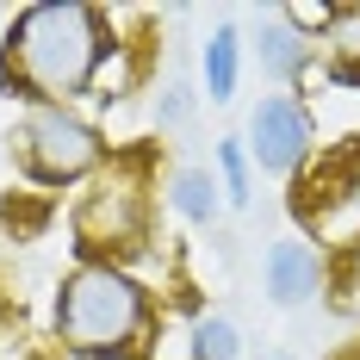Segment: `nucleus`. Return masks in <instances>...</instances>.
Instances as JSON below:
<instances>
[{
	"label": "nucleus",
	"instance_id": "obj_1",
	"mask_svg": "<svg viewBox=\"0 0 360 360\" xmlns=\"http://www.w3.org/2000/svg\"><path fill=\"white\" fill-rule=\"evenodd\" d=\"M112 56V19L81 0H44L25 6L0 50V87L32 100V106H63L87 94L94 69Z\"/></svg>",
	"mask_w": 360,
	"mask_h": 360
},
{
	"label": "nucleus",
	"instance_id": "obj_2",
	"mask_svg": "<svg viewBox=\"0 0 360 360\" xmlns=\"http://www.w3.org/2000/svg\"><path fill=\"white\" fill-rule=\"evenodd\" d=\"M143 286L112 261H81L56 292V342L69 354H124L143 335Z\"/></svg>",
	"mask_w": 360,
	"mask_h": 360
},
{
	"label": "nucleus",
	"instance_id": "obj_3",
	"mask_svg": "<svg viewBox=\"0 0 360 360\" xmlns=\"http://www.w3.org/2000/svg\"><path fill=\"white\" fill-rule=\"evenodd\" d=\"M13 155H19V168L44 186H69V180L94 174L100 168V131L69 106H32L19 118V131H13Z\"/></svg>",
	"mask_w": 360,
	"mask_h": 360
},
{
	"label": "nucleus",
	"instance_id": "obj_4",
	"mask_svg": "<svg viewBox=\"0 0 360 360\" xmlns=\"http://www.w3.org/2000/svg\"><path fill=\"white\" fill-rule=\"evenodd\" d=\"M143 186L131 174H106L81 205H75V243L87 255H131L143 249Z\"/></svg>",
	"mask_w": 360,
	"mask_h": 360
},
{
	"label": "nucleus",
	"instance_id": "obj_5",
	"mask_svg": "<svg viewBox=\"0 0 360 360\" xmlns=\"http://www.w3.org/2000/svg\"><path fill=\"white\" fill-rule=\"evenodd\" d=\"M249 162H261L267 174H292L311 155V112L298 106L292 94H267L249 112Z\"/></svg>",
	"mask_w": 360,
	"mask_h": 360
},
{
	"label": "nucleus",
	"instance_id": "obj_6",
	"mask_svg": "<svg viewBox=\"0 0 360 360\" xmlns=\"http://www.w3.org/2000/svg\"><path fill=\"white\" fill-rule=\"evenodd\" d=\"M323 292V255L311 243H274L267 249V298L274 304H311Z\"/></svg>",
	"mask_w": 360,
	"mask_h": 360
},
{
	"label": "nucleus",
	"instance_id": "obj_7",
	"mask_svg": "<svg viewBox=\"0 0 360 360\" xmlns=\"http://www.w3.org/2000/svg\"><path fill=\"white\" fill-rule=\"evenodd\" d=\"M255 56H261V69L274 75V81H298V75L311 69V37L274 6V13H261V25H255Z\"/></svg>",
	"mask_w": 360,
	"mask_h": 360
},
{
	"label": "nucleus",
	"instance_id": "obj_8",
	"mask_svg": "<svg viewBox=\"0 0 360 360\" xmlns=\"http://www.w3.org/2000/svg\"><path fill=\"white\" fill-rule=\"evenodd\" d=\"M236 63H243V37L224 19V25L205 37V94H212V106H224V100L236 94Z\"/></svg>",
	"mask_w": 360,
	"mask_h": 360
},
{
	"label": "nucleus",
	"instance_id": "obj_9",
	"mask_svg": "<svg viewBox=\"0 0 360 360\" xmlns=\"http://www.w3.org/2000/svg\"><path fill=\"white\" fill-rule=\"evenodd\" d=\"M323 50H329V69L342 81H360V6H335L323 25Z\"/></svg>",
	"mask_w": 360,
	"mask_h": 360
},
{
	"label": "nucleus",
	"instance_id": "obj_10",
	"mask_svg": "<svg viewBox=\"0 0 360 360\" xmlns=\"http://www.w3.org/2000/svg\"><path fill=\"white\" fill-rule=\"evenodd\" d=\"M168 199H174V212L186 217V224H212L217 217V180L205 174V168H180L174 186H168Z\"/></svg>",
	"mask_w": 360,
	"mask_h": 360
},
{
	"label": "nucleus",
	"instance_id": "obj_11",
	"mask_svg": "<svg viewBox=\"0 0 360 360\" xmlns=\"http://www.w3.org/2000/svg\"><path fill=\"white\" fill-rule=\"evenodd\" d=\"M243 354V335L230 317H199L193 323V360H236Z\"/></svg>",
	"mask_w": 360,
	"mask_h": 360
},
{
	"label": "nucleus",
	"instance_id": "obj_12",
	"mask_svg": "<svg viewBox=\"0 0 360 360\" xmlns=\"http://www.w3.org/2000/svg\"><path fill=\"white\" fill-rule=\"evenodd\" d=\"M217 168H224L230 205H249V143H243V137H224V143H217Z\"/></svg>",
	"mask_w": 360,
	"mask_h": 360
},
{
	"label": "nucleus",
	"instance_id": "obj_13",
	"mask_svg": "<svg viewBox=\"0 0 360 360\" xmlns=\"http://www.w3.org/2000/svg\"><path fill=\"white\" fill-rule=\"evenodd\" d=\"M329 199L342 205V217H335L329 230H354V224H360V162H354L342 180H335V186H329Z\"/></svg>",
	"mask_w": 360,
	"mask_h": 360
},
{
	"label": "nucleus",
	"instance_id": "obj_14",
	"mask_svg": "<svg viewBox=\"0 0 360 360\" xmlns=\"http://www.w3.org/2000/svg\"><path fill=\"white\" fill-rule=\"evenodd\" d=\"M155 118H162L168 131H180V124L193 118V87H186V81H168V94L155 100Z\"/></svg>",
	"mask_w": 360,
	"mask_h": 360
},
{
	"label": "nucleus",
	"instance_id": "obj_15",
	"mask_svg": "<svg viewBox=\"0 0 360 360\" xmlns=\"http://www.w3.org/2000/svg\"><path fill=\"white\" fill-rule=\"evenodd\" d=\"M0 329H6V292H0Z\"/></svg>",
	"mask_w": 360,
	"mask_h": 360
},
{
	"label": "nucleus",
	"instance_id": "obj_16",
	"mask_svg": "<svg viewBox=\"0 0 360 360\" xmlns=\"http://www.w3.org/2000/svg\"><path fill=\"white\" fill-rule=\"evenodd\" d=\"M274 360H286V354H274Z\"/></svg>",
	"mask_w": 360,
	"mask_h": 360
}]
</instances>
